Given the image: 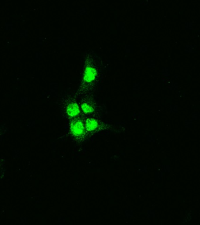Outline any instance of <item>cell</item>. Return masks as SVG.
Wrapping results in <instances>:
<instances>
[{
  "instance_id": "10",
  "label": "cell",
  "mask_w": 200,
  "mask_h": 225,
  "mask_svg": "<svg viewBox=\"0 0 200 225\" xmlns=\"http://www.w3.org/2000/svg\"><path fill=\"white\" fill-rule=\"evenodd\" d=\"M140 88V83H133V90H139Z\"/></svg>"
},
{
  "instance_id": "7",
  "label": "cell",
  "mask_w": 200,
  "mask_h": 225,
  "mask_svg": "<svg viewBox=\"0 0 200 225\" xmlns=\"http://www.w3.org/2000/svg\"><path fill=\"white\" fill-rule=\"evenodd\" d=\"M133 51V47L131 45H126L125 47V51L127 53H130Z\"/></svg>"
},
{
  "instance_id": "13",
  "label": "cell",
  "mask_w": 200,
  "mask_h": 225,
  "mask_svg": "<svg viewBox=\"0 0 200 225\" xmlns=\"http://www.w3.org/2000/svg\"><path fill=\"white\" fill-rule=\"evenodd\" d=\"M124 27H125V25H124V23H122V22H119L118 23V25H117V28L119 29H124Z\"/></svg>"
},
{
  "instance_id": "2",
  "label": "cell",
  "mask_w": 200,
  "mask_h": 225,
  "mask_svg": "<svg viewBox=\"0 0 200 225\" xmlns=\"http://www.w3.org/2000/svg\"><path fill=\"white\" fill-rule=\"evenodd\" d=\"M96 76V70H95V69L90 66H88L86 68L83 77L84 81L85 82L88 83L93 82L95 79Z\"/></svg>"
},
{
  "instance_id": "14",
  "label": "cell",
  "mask_w": 200,
  "mask_h": 225,
  "mask_svg": "<svg viewBox=\"0 0 200 225\" xmlns=\"http://www.w3.org/2000/svg\"><path fill=\"white\" fill-rule=\"evenodd\" d=\"M110 50H111V52H116L117 51V47L115 45H112L111 46V48H110Z\"/></svg>"
},
{
  "instance_id": "5",
  "label": "cell",
  "mask_w": 200,
  "mask_h": 225,
  "mask_svg": "<svg viewBox=\"0 0 200 225\" xmlns=\"http://www.w3.org/2000/svg\"><path fill=\"white\" fill-rule=\"evenodd\" d=\"M81 108L85 114L91 113L93 111V108L92 107V106L86 103H84L81 105Z\"/></svg>"
},
{
  "instance_id": "1",
  "label": "cell",
  "mask_w": 200,
  "mask_h": 225,
  "mask_svg": "<svg viewBox=\"0 0 200 225\" xmlns=\"http://www.w3.org/2000/svg\"><path fill=\"white\" fill-rule=\"evenodd\" d=\"M72 134L75 136H82L85 131V126L83 122L79 120L73 121L70 126Z\"/></svg>"
},
{
  "instance_id": "9",
  "label": "cell",
  "mask_w": 200,
  "mask_h": 225,
  "mask_svg": "<svg viewBox=\"0 0 200 225\" xmlns=\"http://www.w3.org/2000/svg\"><path fill=\"white\" fill-rule=\"evenodd\" d=\"M170 69L168 68H164L163 69V74L166 76H168L170 75Z\"/></svg>"
},
{
  "instance_id": "6",
  "label": "cell",
  "mask_w": 200,
  "mask_h": 225,
  "mask_svg": "<svg viewBox=\"0 0 200 225\" xmlns=\"http://www.w3.org/2000/svg\"><path fill=\"white\" fill-rule=\"evenodd\" d=\"M147 50H148V47L146 45H142L140 48V52H142V53L147 52Z\"/></svg>"
},
{
  "instance_id": "15",
  "label": "cell",
  "mask_w": 200,
  "mask_h": 225,
  "mask_svg": "<svg viewBox=\"0 0 200 225\" xmlns=\"http://www.w3.org/2000/svg\"><path fill=\"white\" fill-rule=\"evenodd\" d=\"M193 28L192 23H187L186 24V29H191Z\"/></svg>"
},
{
  "instance_id": "12",
  "label": "cell",
  "mask_w": 200,
  "mask_h": 225,
  "mask_svg": "<svg viewBox=\"0 0 200 225\" xmlns=\"http://www.w3.org/2000/svg\"><path fill=\"white\" fill-rule=\"evenodd\" d=\"M186 51L187 52H193V47L190 45H187L186 47Z\"/></svg>"
},
{
  "instance_id": "8",
  "label": "cell",
  "mask_w": 200,
  "mask_h": 225,
  "mask_svg": "<svg viewBox=\"0 0 200 225\" xmlns=\"http://www.w3.org/2000/svg\"><path fill=\"white\" fill-rule=\"evenodd\" d=\"M147 66L149 68H154L155 67V62L153 60L149 61L147 62Z\"/></svg>"
},
{
  "instance_id": "3",
  "label": "cell",
  "mask_w": 200,
  "mask_h": 225,
  "mask_svg": "<svg viewBox=\"0 0 200 225\" xmlns=\"http://www.w3.org/2000/svg\"><path fill=\"white\" fill-rule=\"evenodd\" d=\"M66 113L68 116L72 117H76L80 113V109L76 103H71L69 104L66 108Z\"/></svg>"
},
{
  "instance_id": "11",
  "label": "cell",
  "mask_w": 200,
  "mask_h": 225,
  "mask_svg": "<svg viewBox=\"0 0 200 225\" xmlns=\"http://www.w3.org/2000/svg\"><path fill=\"white\" fill-rule=\"evenodd\" d=\"M169 88L170 90H175L177 88V83H172L169 86Z\"/></svg>"
},
{
  "instance_id": "4",
  "label": "cell",
  "mask_w": 200,
  "mask_h": 225,
  "mask_svg": "<svg viewBox=\"0 0 200 225\" xmlns=\"http://www.w3.org/2000/svg\"><path fill=\"white\" fill-rule=\"evenodd\" d=\"M98 127V123L95 118H88L85 122V128L88 131H93Z\"/></svg>"
}]
</instances>
